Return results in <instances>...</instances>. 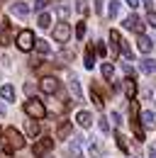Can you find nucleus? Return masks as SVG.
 Returning a JSON list of instances; mask_svg holds the SVG:
<instances>
[{"label": "nucleus", "instance_id": "35", "mask_svg": "<svg viewBox=\"0 0 156 158\" xmlns=\"http://www.w3.org/2000/svg\"><path fill=\"white\" fill-rule=\"evenodd\" d=\"M24 93H27V95H32V93H34V85H32V83H27V85H24Z\"/></svg>", "mask_w": 156, "mask_h": 158}, {"label": "nucleus", "instance_id": "40", "mask_svg": "<svg viewBox=\"0 0 156 158\" xmlns=\"http://www.w3.org/2000/svg\"><path fill=\"white\" fill-rule=\"evenodd\" d=\"M0 117H5V105L0 102Z\"/></svg>", "mask_w": 156, "mask_h": 158}, {"label": "nucleus", "instance_id": "16", "mask_svg": "<svg viewBox=\"0 0 156 158\" xmlns=\"http://www.w3.org/2000/svg\"><path fill=\"white\" fill-rule=\"evenodd\" d=\"M0 98L7 102H15V88L12 85H0Z\"/></svg>", "mask_w": 156, "mask_h": 158}, {"label": "nucleus", "instance_id": "8", "mask_svg": "<svg viewBox=\"0 0 156 158\" xmlns=\"http://www.w3.org/2000/svg\"><path fill=\"white\" fill-rule=\"evenodd\" d=\"M12 44V27L10 22L2 20V27H0V46H10Z\"/></svg>", "mask_w": 156, "mask_h": 158}, {"label": "nucleus", "instance_id": "13", "mask_svg": "<svg viewBox=\"0 0 156 158\" xmlns=\"http://www.w3.org/2000/svg\"><path fill=\"white\" fill-rule=\"evenodd\" d=\"M71 131H73V127H71V122H66V119L56 127V136L58 139H68V136H71Z\"/></svg>", "mask_w": 156, "mask_h": 158}, {"label": "nucleus", "instance_id": "36", "mask_svg": "<svg viewBox=\"0 0 156 158\" xmlns=\"http://www.w3.org/2000/svg\"><path fill=\"white\" fill-rule=\"evenodd\" d=\"M149 158H156V143H151V146H149Z\"/></svg>", "mask_w": 156, "mask_h": 158}, {"label": "nucleus", "instance_id": "19", "mask_svg": "<svg viewBox=\"0 0 156 158\" xmlns=\"http://www.w3.org/2000/svg\"><path fill=\"white\" fill-rule=\"evenodd\" d=\"M115 141H117V148H119V151L129 153V146H127V136H124L122 131H115Z\"/></svg>", "mask_w": 156, "mask_h": 158}, {"label": "nucleus", "instance_id": "23", "mask_svg": "<svg viewBox=\"0 0 156 158\" xmlns=\"http://www.w3.org/2000/svg\"><path fill=\"white\" fill-rule=\"evenodd\" d=\"M56 12H58V17H61V20L66 22V17H68V12H71V7H68V5H63V2H58Z\"/></svg>", "mask_w": 156, "mask_h": 158}, {"label": "nucleus", "instance_id": "9", "mask_svg": "<svg viewBox=\"0 0 156 158\" xmlns=\"http://www.w3.org/2000/svg\"><path fill=\"white\" fill-rule=\"evenodd\" d=\"M124 27L132 29V32H136V34L144 32V22H141V17H136V15H129V17L124 20Z\"/></svg>", "mask_w": 156, "mask_h": 158}, {"label": "nucleus", "instance_id": "32", "mask_svg": "<svg viewBox=\"0 0 156 158\" xmlns=\"http://www.w3.org/2000/svg\"><path fill=\"white\" fill-rule=\"evenodd\" d=\"M49 2H51V0H34V10H39V12H41V10H44Z\"/></svg>", "mask_w": 156, "mask_h": 158}, {"label": "nucleus", "instance_id": "3", "mask_svg": "<svg viewBox=\"0 0 156 158\" xmlns=\"http://www.w3.org/2000/svg\"><path fill=\"white\" fill-rule=\"evenodd\" d=\"M15 41H17V49H20V51H32L34 44H37L32 29H22V32H17V39H15Z\"/></svg>", "mask_w": 156, "mask_h": 158}, {"label": "nucleus", "instance_id": "27", "mask_svg": "<svg viewBox=\"0 0 156 158\" xmlns=\"http://www.w3.org/2000/svg\"><path fill=\"white\" fill-rule=\"evenodd\" d=\"M83 37H85V22L80 20L76 24V39H83Z\"/></svg>", "mask_w": 156, "mask_h": 158}, {"label": "nucleus", "instance_id": "26", "mask_svg": "<svg viewBox=\"0 0 156 158\" xmlns=\"http://www.w3.org/2000/svg\"><path fill=\"white\" fill-rule=\"evenodd\" d=\"M141 119H144V127H154V112H141Z\"/></svg>", "mask_w": 156, "mask_h": 158}, {"label": "nucleus", "instance_id": "1", "mask_svg": "<svg viewBox=\"0 0 156 158\" xmlns=\"http://www.w3.org/2000/svg\"><path fill=\"white\" fill-rule=\"evenodd\" d=\"M20 148H24V136L20 134L15 127H7V129H5V156L15 153Z\"/></svg>", "mask_w": 156, "mask_h": 158}, {"label": "nucleus", "instance_id": "4", "mask_svg": "<svg viewBox=\"0 0 156 158\" xmlns=\"http://www.w3.org/2000/svg\"><path fill=\"white\" fill-rule=\"evenodd\" d=\"M68 39H71V27H68V22H58L56 27H54V41L66 44Z\"/></svg>", "mask_w": 156, "mask_h": 158}, {"label": "nucleus", "instance_id": "42", "mask_svg": "<svg viewBox=\"0 0 156 158\" xmlns=\"http://www.w3.org/2000/svg\"><path fill=\"white\" fill-rule=\"evenodd\" d=\"M5 158H10V156H5Z\"/></svg>", "mask_w": 156, "mask_h": 158}, {"label": "nucleus", "instance_id": "7", "mask_svg": "<svg viewBox=\"0 0 156 158\" xmlns=\"http://www.w3.org/2000/svg\"><path fill=\"white\" fill-rule=\"evenodd\" d=\"M90 100H93V105H95L98 110L105 107V93L100 90V83H93V85H90Z\"/></svg>", "mask_w": 156, "mask_h": 158}, {"label": "nucleus", "instance_id": "31", "mask_svg": "<svg viewBox=\"0 0 156 158\" xmlns=\"http://www.w3.org/2000/svg\"><path fill=\"white\" fill-rule=\"evenodd\" d=\"M98 127H100V131H102V134H105V131H110V124H107V119H105V117H100Z\"/></svg>", "mask_w": 156, "mask_h": 158}, {"label": "nucleus", "instance_id": "39", "mask_svg": "<svg viewBox=\"0 0 156 158\" xmlns=\"http://www.w3.org/2000/svg\"><path fill=\"white\" fill-rule=\"evenodd\" d=\"M95 10H98V12H102V2H100V0H95Z\"/></svg>", "mask_w": 156, "mask_h": 158}, {"label": "nucleus", "instance_id": "6", "mask_svg": "<svg viewBox=\"0 0 156 158\" xmlns=\"http://www.w3.org/2000/svg\"><path fill=\"white\" fill-rule=\"evenodd\" d=\"M54 148V139H49V136H44V139H39L37 143H34V156H46L49 151Z\"/></svg>", "mask_w": 156, "mask_h": 158}, {"label": "nucleus", "instance_id": "11", "mask_svg": "<svg viewBox=\"0 0 156 158\" xmlns=\"http://www.w3.org/2000/svg\"><path fill=\"white\" fill-rule=\"evenodd\" d=\"M151 46H154V41L149 39V37H144V34H139V37H136V49H139V51L149 54V51H151Z\"/></svg>", "mask_w": 156, "mask_h": 158}, {"label": "nucleus", "instance_id": "20", "mask_svg": "<svg viewBox=\"0 0 156 158\" xmlns=\"http://www.w3.org/2000/svg\"><path fill=\"white\" fill-rule=\"evenodd\" d=\"M93 66H95V49L88 44L85 46V68H93Z\"/></svg>", "mask_w": 156, "mask_h": 158}, {"label": "nucleus", "instance_id": "18", "mask_svg": "<svg viewBox=\"0 0 156 158\" xmlns=\"http://www.w3.org/2000/svg\"><path fill=\"white\" fill-rule=\"evenodd\" d=\"M124 93H127V98H129V100L136 98V83H134V78H127V80H124Z\"/></svg>", "mask_w": 156, "mask_h": 158}, {"label": "nucleus", "instance_id": "24", "mask_svg": "<svg viewBox=\"0 0 156 158\" xmlns=\"http://www.w3.org/2000/svg\"><path fill=\"white\" fill-rule=\"evenodd\" d=\"M107 15H110L112 20L119 15V2H117V0H112V2H110V7H107Z\"/></svg>", "mask_w": 156, "mask_h": 158}, {"label": "nucleus", "instance_id": "22", "mask_svg": "<svg viewBox=\"0 0 156 158\" xmlns=\"http://www.w3.org/2000/svg\"><path fill=\"white\" fill-rule=\"evenodd\" d=\"M37 27L39 29H49V27H51V17H49L46 12H41V15L37 17Z\"/></svg>", "mask_w": 156, "mask_h": 158}, {"label": "nucleus", "instance_id": "17", "mask_svg": "<svg viewBox=\"0 0 156 158\" xmlns=\"http://www.w3.org/2000/svg\"><path fill=\"white\" fill-rule=\"evenodd\" d=\"M139 68H141V73H156V61L154 59H144L141 63H139Z\"/></svg>", "mask_w": 156, "mask_h": 158}, {"label": "nucleus", "instance_id": "41", "mask_svg": "<svg viewBox=\"0 0 156 158\" xmlns=\"http://www.w3.org/2000/svg\"><path fill=\"white\" fill-rule=\"evenodd\" d=\"M2 136H5V134H2V129H0V143H2Z\"/></svg>", "mask_w": 156, "mask_h": 158}, {"label": "nucleus", "instance_id": "38", "mask_svg": "<svg viewBox=\"0 0 156 158\" xmlns=\"http://www.w3.org/2000/svg\"><path fill=\"white\" fill-rule=\"evenodd\" d=\"M127 5H129V7H136V5H139V0H127Z\"/></svg>", "mask_w": 156, "mask_h": 158}, {"label": "nucleus", "instance_id": "12", "mask_svg": "<svg viewBox=\"0 0 156 158\" xmlns=\"http://www.w3.org/2000/svg\"><path fill=\"white\" fill-rule=\"evenodd\" d=\"M68 88H71V93H73V100H80L83 98V90H80V85H78V78L71 73L68 76Z\"/></svg>", "mask_w": 156, "mask_h": 158}, {"label": "nucleus", "instance_id": "21", "mask_svg": "<svg viewBox=\"0 0 156 158\" xmlns=\"http://www.w3.org/2000/svg\"><path fill=\"white\" fill-rule=\"evenodd\" d=\"M34 49H37V54H39V56H46V54L51 51V46H49V44H46L44 39H37V44H34Z\"/></svg>", "mask_w": 156, "mask_h": 158}, {"label": "nucleus", "instance_id": "33", "mask_svg": "<svg viewBox=\"0 0 156 158\" xmlns=\"http://www.w3.org/2000/svg\"><path fill=\"white\" fill-rule=\"evenodd\" d=\"M146 22H149V24H154V27H156V12H149V15H146Z\"/></svg>", "mask_w": 156, "mask_h": 158}, {"label": "nucleus", "instance_id": "2", "mask_svg": "<svg viewBox=\"0 0 156 158\" xmlns=\"http://www.w3.org/2000/svg\"><path fill=\"white\" fill-rule=\"evenodd\" d=\"M24 114H27L29 119H44L46 117V107L41 105V100L32 98V100L24 102Z\"/></svg>", "mask_w": 156, "mask_h": 158}, {"label": "nucleus", "instance_id": "29", "mask_svg": "<svg viewBox=\"0 0 156 158\" xmlns=\"http://www.w3.org/2000/svg\"><path fill=\"white\" fill-rule=\"evenodd\" d=\"M132 129H134V134H136V139L139 141H144V129L139 127V122H132Z\"/></svg>", "mask_w": 156, "mask_h": 158}, {"label": "nucleus", "instance_id": "37", "mask_svg": "<svg viewBox=\"0 0 156 158\" xmlns=\"http://www.w3.org/2000/svg\"><path fill=\"white\" fill-rule=\"evenodd\" d=\"M112 122H115V124H119V122H122V119H119V112H112Z\"/></svg>", "mask_w": 156, "mask_h": 158}, {"label": "nucleus", "instance_id": "34", "mask_svg": "<svg viewBox=\"0 0 156 158\" xmlns=\"http://www.w3.org/2000/svg\"><path fill=\"white\" fill-rule=\"evenodd\" d=\"M98 54H100V56H105V54H107V49H105V44H102V41L98 44Z\"/></svg>", "mask_w": 156, "mask_h": 158}, {"label": "nucleus", "instance_id": "30", "mask_svg": "<svg viewBox=\"0 0 156 158\" xmlns=\"http://www.w3.org/2000/svg\"><path fill=\"white\" fill-rule=\"evenodd\" d=\"M68 59H73V51H71V49H63V51L58 54V61H68Z\"/></svg>", "mask_w": 156, "mask_h": 158}, {"label": "nucleus", "instance_id": "5", "mask_svg": "<svg viewBox=\"0 0 156 158\" xmlns=\"http://www.w3.org/2000/svg\"><path fill=\"white\" fill-rule=\"evenodd\" d=\"M39 88H41V93L54 95V93H58V80L54 76H44V78L39 80Z\"/></svg>", "mask_w": 156, "mask_h": 158}, {"label": "nucleus", "instance_id": "15", "mask_svg": "<svg viewBox=\"0 0 156 158\" xmlns=\"http://www.w3.org/2000/svg\"><path fill=\"white\" fill-rule=\"evenodd\" d=\"M12 15H17V17H27L29 15V5H24V2H12Z\"/></svg>", "mask_w": 156, "mask_h": 158}, {"label": "nucleus", "instance_id": "25", "mask_svg": "<svg viewBox=\"0 0 156 158\" xmlns=\"http://www.w3.org/2000/svg\"><path fill=\"white\" fill-rule=\"evenodd\" d=\"M112 73H115L112 63H102V78H105V80H110V78H112Z\"/></svg>", "mask_w": 156, "mask_h": 158}, {"label": "nucleus", "instance_id": "28", "mask_svg": "<svg viewBox=\"0 0 156 158\" xmlns=\"http://www.w3.org/2000/svg\"><path fill=\"white\" fill-rule=\"evenodd\" d=\"M129 112H132V122H136V119H139V105H136V100H132Z\"/></svg>", "mask_w": 156, "mask_h": 158}, {"label": "nucleus", "instance_id": "14", "mask_svg": "<svg viewBox=\"0 0 156 158\" xmlns=\"http://www.w3.org/2000/svg\"><path fill=\"white\" fill-rule=\"evenodd\" d=\"M24 131H27V136H29V139L39 136V122H37V119H27V124H24Z\"/></svg>", "mask_w": 156, "mask_h": 158}, {"label": "nucleus", "instance_id": "10", "mask_svg": "<svg viewBox=\"0 0 156 158\" xmlns=\"http://www.w3.org/2000/svg\"><path fill=\"white\" fill-rule=\"evenodd\" d=\"M76 122L83 127V129H88V127H93V114H90L88 110H80V112L76 114Z\"/></svg>", "mask_w": 156, "mask_h": 158}]
</instances>
